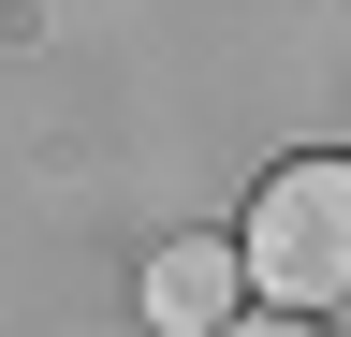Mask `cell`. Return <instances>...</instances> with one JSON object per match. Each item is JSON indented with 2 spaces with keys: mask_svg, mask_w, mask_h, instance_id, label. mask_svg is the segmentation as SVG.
I'll use <instances>...</instances> for the list:
<instances>
[{
  "mask_svg": "<svg viewBox=\"0 0 351 337\" xmlns=\"http://www.w3.org/2000/svg\"><path fill=\"white\" fill-rule=\"evenodd\" d=\"M234 264L263 308H351V147H307L278 161V176L249 191V220H234Z\"/></svg>",
  "mask_w": 351,
  "mask_h": 337,
  "instance_id": "6da1fadb",
  "label": "cell"
},
{
  "mask_svg": "<svg viewBox=\"0 0 351 337\" xmlns=\"http://www.w3.org/2000/svg\"><path fill=\"white\" fill-rule=\"evenodd\" d=\"M219 337H337V323H322V308H234Z\"/></svg>",
  "mask_w": 351,
  "mask_h": 337,
  "instance_id": "3957f363",
  "label": "cell"
},
{
  "mask_svg": "<svg viewBox=\"0 0 351 337\" xmlns=\"http://www.w3.org/2000/svg\"><path fill=\"white\" fill-rule=\"evenodd\" d=\"M234 293H249L234 235H176L161 264H147V323H161V337H219V323H234Z\"/></svg>",
  "mask_w": 351,
  "mask_h": 337,
  "instance_id": "7a4b0ae2",
  "label": "cell"
}]
</instances>
